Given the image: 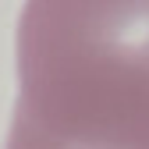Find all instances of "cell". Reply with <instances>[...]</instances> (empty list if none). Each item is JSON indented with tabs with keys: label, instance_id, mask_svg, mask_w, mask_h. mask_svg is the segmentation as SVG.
<instances>
[{
	"label": "cell",
	"instance_id": "obj_1",
	"mask_svg": "<svg viewBox=\"0 0 149 149\" xmlns=\"http://www.w3.org/2000/svg\"><path fill=\"white\" fill-rule=\"evenodd\" d=\"M4 149H149V0L22 7Z\"/></svg>",
	"mask_w": 149,
	"mask_h": 149
}]
</instances>
